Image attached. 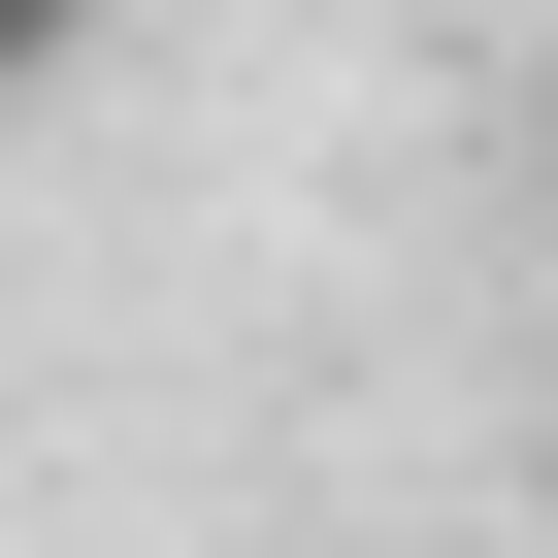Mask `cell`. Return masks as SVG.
<instances>
[{
	"label": "cell",
	"instance_id": "2",
	"mask_svg": "<svg viewBox=\"0 0 558 558\" xmlns=\"http://www.w3.org/2000/svg\"><path fill=\"white\" fill-rule=\"evenodd\" d=\"M525 197H558V165H525Z\"/></svg>",
	"mask_w": 558,
	"mask_h": 558
},
{
	"label": "cell",
	"instance_id": "1",
	"mask_svg": "<svg viewBox=\"0 0 558 558\" xmlns=\"http://www.w3.org/2000/svg\"><path fill=\"white\" fill-rule=\"evenodd\" d=\"M66 66H99V0H0V99H66Z\"/></svg>",
	"mask_w": 558,
	"mask_h": 558
}]
</instances>
